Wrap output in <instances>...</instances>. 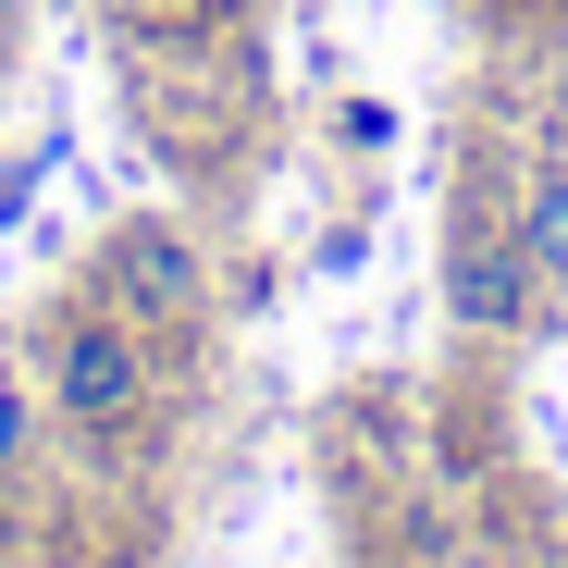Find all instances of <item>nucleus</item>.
<instances>
[{"label": "nucleus", "mask_w": 568, "mask_h": 568, "mask_svg": "<svg viewBox=\"0 0 568 568\" xmlns=\"http://www.w3.org/2000/svg\"><path fill=\"white\" fill-rule=\"evenodd\" d=\"M38 396H50V420L74 433V445H136L149 433V334L124 322V310H50V334H38Z\"/></svg>", "instance_id": "1"}, {"label": "nucleus", "mask_w": 568, "mask_h": 568, "mask_svg": "<svg viewBox=\"0 0 568 568\" xmlns=\"http://www.w3.org/2000/svg\"><path fill=\"white\" fill-rule=\"evenodd\" d=\"M13 26H26V0H0V50H13Z\"/></svg>", "instance_id": "6"}, {"label": "nucleus", "mask_w": 568, "mask_h": 568, "mask_svg": "<svg viewBox=\"0 0 568 568\" xmlns=\"http://www.w3.org/2000/svg\"><path fill=\"white\" fill-rule=\"evenodd\" d=\"M100 310H124L136 334H185V322L211 310V260H199V235L161 223V211L112 223V235H100Z\"/></svg>", "instance_id": "2"}, {"label": "nucleus", "mask_w": 568, "mask_h": 568, "mask_svg": "<svg viewBox=\"0 0 568 568\" xmlns=\"http://www.w3.org/2000/svg\"><path fill=\"white\" fill-rule=\"evenodd\" d=\"M149 13H199V0H149Z\"/></svg>", "instance_id": "7"}, {"label": "nucleus", "mask_w": 568, "mask_h": 568, "mask_svg": "<svg viewBox=\"0 0 568 568\" xmlns=\"http://www.w3.org/2000/svg\"><path fill=\"white\" fill-rule=\"evenodd\" d=\"M507 235L531 247V272H544V297H568V161H544V173L519 185V211H507Z\"/></svg>", "instance_id": "4"}, {"label": "nucleus", "mask_w": 568, "mask_h": 568, "mask_svg": "<svg viewBox=\"0 0 568 568\" xmlns=\"http://www.w3.org/2000/svg\"><path fill=\"white\" fill-rule=\"evenodd\" d=\"M445 310H457L469 334H531V322H544L531 247H519L507 223H457V235H445Z\"/></svg>", "instance_id": "3"}, {"label": "nucleus", "mask_w": 568, "mask_h": 568, "mask_svg": "<svg viewBox=\"0 0 568 568\" xmlns=\"http://www.w3.org/2000/svg\"><path fill=\"white\" fill-rule=\"evenodd\" d=\"M38 420H50V396L26 384V371H0V483H13V469L38 457Z\"/></svg>", "instance_id": "5"}]
</instances>
